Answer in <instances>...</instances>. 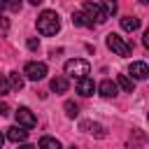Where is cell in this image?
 <instances>
[{"mask_svg":"<svg viewBox=\"0 0 149 149\" xmlns=\"http://www.w3.org/2000/svg\"><path fill=\"white\" fill-rule=\"evenodd\" d=\"M37 30L42 33V35H56L58 30H61V19H58V14L56 12H51V9H44L40 16H37Z\"/></svg>","mask_w":149,"mask_h":149,"instance_id":"1","label":"cell"},{"mask_svg":"<svg viewBox=\"0 0 149 149\" xmlns=\"http://www.w3.org/2000/svg\"><path fill=\"white\" fill-rule=\"evenodd\" d=\"M88 72H91V65L84 58H70L65 63V74L72 77V79H77V81L84 79V77H88Z\"/></svg>","mask_w":149,"mask_h":149,"instance_id":"2","label":"cell"},{"mask_svg":"<svg viewBox=\"0 0 149 149\" xmlns=\"http://www.w3.org/2000/svg\"><path fill=\"white\" fill-rule=\"evenodd\" d=\"M107 47L116 54V56H130V51H133V44L130 42H126L121 35H116V33H109L107 35Z\"/></svg>","mask_w":149,"mask_h":149,"instance_id":"3","label":"cell"},{"mask_svg":"<svg viewBox=\"0 0 149 149\" xmlns=\"http://www.w3.org/2000/svg\"><path fill=\"white\" fill-rule=\"evenodd\" d=\"M81 12L91 19V21H95V23H102V21H107L109 16L105 14V9H102V5L100 2H91V0H86L84 5H81Z\"/></svg>","mask_w":149,"mask_h":149,"instance_id":"4","label":"cell"},{"mask_svg":"<svg viewBox=\"0 0 149 149\" xmlns=\"http://www.w3.org/2000/svg\"><path fill=\"white\" fill-rule=\"evenodd\" d=\"M23 74H26L28 79H33V81H40V79L47 77V65L40 63V61H30V63H26Z\"/></svg>","mask_w":149,"mask_h":149,"instance_id":"5","label":"cell"},{"mask_svg":"<svg viewBox=\"0 0 149 149\" xmlns=\"http://www.w3.org/2000/svg\"><path fill=\"white\" fill-rule=\"evenodd\" d=\"M14 116H16V126H21V128H35L37 126V119L28 107H19L14 112Z\"/></svg>","mask_w":149,"mask_h":149,"instance_id":"6","label":"cell"},{"mask_svg":"<svg viewBox=\"0 0 149 149\" xmlns=\"http://www.w3.org/2000/svg\"><path fill=\"white\" fill-rule=\"evenodd\" d=\"M93 91H95V84H93L91 77H84V79L77 81V93H79V95L88 98V95H93Z\"/></svg>","mask_w":149,"mask_h":149,"instance_id":"7","label":"cell"},{"mask_svg":"<svg viewBox=\"0 0 149 149\" xmlns=\"http://www.w3.org/2000/svg\"><path fill=\"white\" fill-rule=\"evenodd\" d=\"M130 74L135 79H147L149 77V65L142 63V61H135V63H130Z\"/></svg>","mask_w":149,"mask_h":149,"instance_id":"8","label":"cell"},{"mask_svg":"<svg viewBox=\"0 0 149 149\" xmlns=\"http://www.w3.org/2000/svg\"><path fill=\"white\" fill-rule=\"evenodd\" d=\"M26 137H28V130L26 128H21V126H12V128H7V140H12V142H26Z\"/></svg>","mask_w":149,"mask_h":149,"instance_id":"9","label":"cell"},{"mask_svg":"<svg viewBox=\"0 0 149 149\" xmlns=\"http://www.w3.org/2000/svg\"><path fill=\"white\" fill-rule=\"evenodd\" d=\"M98 91H100V95H105V98H114L119 88H116V84H114L112 79H102L100 86H98Z\"/></svg>","mask_w":149,"mask_h":149,"instance_id":"10","label":"cell"},{"mask_svg":"<svg viewBox=\"0 0 149 149\" xmlns=\"http://www.w3.org/2000/svg\"><path fill=\"white\" fill-rule=\"evenodd\" d=\"M72 23H74V26H81V28H93V21H91L84 12H74V14H72Z\"/></svg>","mask_w":149,"mask_h":149,"instance_id":"11","label":"cell"},{"mask_svg":"<svg viewBox=\"0 0 149 149\" xmlns=\"http://www.w3.org/2000/svg\"><path fill=\"white\" fill-rule=\"evenodd\" d=\"M116 88H123L126 93H130V91L135 88V81H133L128 74H119V77H116Z\"/></svg>","mask_w":149,"mask_h":149,"instance_id":"12","label":"cell"},{"mask_svg":"<svg viewBox=\"0 0 149 149\" xmlns=\"http://www.w3.org/2000/svg\"><path fill=\"white\" fill-rule=\"evenodd\" d=\"M121 28L128 30V33H133V30L140 28V19H135V16H123V19H121Z\"/></svg>","mask_w":149,"mask_h":149,"instance_id":"13","label":"cell"},{"mask_svg":"<svg viewBox=\"0 0 149 149\" xmlns=\"http://www.w3.org/2000/svg\"><path fill=\"white\" fill-rule=\"evenodd\" d=\"M51 91L54 93H65L68 91V79L65 77H54L51 79Z\"/></svg>","mask_w":149,"mask_h":149,"instance_id":"14","label":"cell"},{"mask_svg":"<svg viewBox=\"0 0 149 149\" xmlns=\"http://www.w3.org/2000/svg\"><path fill=\"white\" fill-rule=\"evenodd\" d=\"M40 149H63V147H61V142H58L56 137H49V135H44V137L40 140Z\"/></svg>","mask_w":149,"mask_h":149,"instance_id":"15","label":"cell"},{"mask_svg":"<svg viewBox=\"0 0 149 149\" xmlns=\"http://www.w3.org/2000/svg\"><path fill=\"white\" fill-rule=\"evenodd\" d=\"M7 81H9V88H16V91H21V88H23V77H21L19 72H9Z\"/></svg>","mask_w":149,"mask_h":149,"instance_id":"16","label":"cell"},{"mask_svg":"<svg viewBox=\"0 0 149 149\" xmlns=\"http://www.w3.org/2000/svg\"><path fill=\"white\" fill-rule=\"evenodd\" d=\"M81 128H91V133H93L95 137H105V135H107V133H105V128H102L100 123H86V121H84V123H81Z\"/></svg>","mask_w":149,"mask_h":149,"instance_id":"17","label":"cell"},{"mask_svg":"<svg viewBox=\"0 0 149 149\" xmlns=\"http://www.w3.org/2000/svg\"><path fill=\"white\" fill-rule=\"evenodd\" d=\"M65 114H68L70 119H74V116L79 114V107H77V105H74L72 100H68V102H65Z\"/></svg>","mask_w":149,"mask_h":149,"instance_id":"18","label":"cell"},{"mask_svg":"<svg viewBox=\"0 0 149 149\" xmlns=\"http://www.w3.org/2000/svg\"><path fill=\"white\" fill-rule=\"evenodd\" d=\"M5 93H9V81L5 74H0V95H5Z\"/></svg>","mask_w":149,"mask_h":149,"instance_id":"19","label":"cell"},{"mask_svg":"<svg viewBox=\"0 0 149 149\" xmlns=\"http://www.w3.org/2000/svg\"><path fill=\"white\" fill-rule=\"evenodd\" d=\"M102 9H105V14L109 16V14L116 12V2H102Z\"/></svg>","mask_w":149,"mask_h":149,"instance_id":"20","label":"cell"},{"mask_svg":"<svg viewBox=\"0 0 149 149\" xmlns=\"http://www.w3.org/2000/svg\"><path fill=\"white\" fill-rule=\"evenodd\" d=\"M37 47H40V40H35V37H30V40H28V49H33V51H35Z\"/></svg>","mask_w":149,"mask_h":149,"instance_id":"21","label":"cell"},{"mask_svg":"<svg viewBox=\"0 0 149 149\" xmlns=\"http://www.w3.org/2000/svg\"><path fill=\"white\" fill-rule=\"evenodd\" d=\"M9 28V23H7V19L5 16H0V30H7Z\"/></svg>","mask_w":149,"mask_h":149,"instance_id":"22","label":"cell"},{"mask_svg":"<svg viewBox=\"0 0 149 149\" xmlns=\"http://www.w3.org/2000/svg\"><path fill=\"white\" fill-rule=\"evenodd\" d=\"M7 112H9V107H7V105H5V102H0V116H5V114H7Z\"/></svg>","mask_w":149,"mask_h":149,"instance_id":"23","label":"cell"},{"mask_svg":"<svg viewBox=\"0 0 149 149\" xmlns=\"http://www.w3.org/2000/svg\"><path fill=\"white\" fill-rule=\"evenodd\" d=\"M19 149H35V147H33V144H21Z\"/></svg>","mask_w":149,"mask_h":149,"instance_id":"24","label":"cell"},{"mask_svg":"<svg viewBox=\"0 0 149 149\" xmlns=\"http://www.w3.org/2000/svg\"><path fill=\"white\" fill-rule=\"evenodd\" d=\"M5 7H7V2H5V0H0V9H5Z\"/></svg>","mask_w":149,"mask_h":149,"instance_id":"25","label":"cell"},{"mask_svg":"<svg viewBox=\"0 0 149 149\" xmlns=\"http://www.w3.org/2000/svg\"><path fill=\"white\" fill-rule=\"evenodd\" d=\"M2 142H5V137H2V133H0V149H2Z\"/></svg>","mask_w":149,"mask_h":149,"instance_id":"26","label":"cell"},{"mask_svg":"<svg viewBox=\"0 0 149 149\" xmlns=\"http://www.w3.org/2000/svg\"><path fill=\"white\" fill-rule=\"evenodd\" d=\"M70 149H77V147H74V144H72V147H70Z\"/></svg>","mask_w":149,"mask_h":149,"instance_id":"27","label":"cell"}]
</instances>
